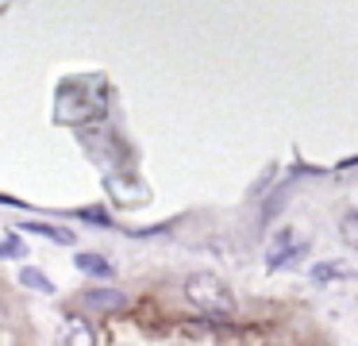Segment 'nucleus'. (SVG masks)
Instances as JSON below:
<instances>
[{"mask_svg":"<svg viewBox=\"0 0 358 346\" xmlns=\"http://www.w3.org/2000/svg\"><path fill=\"white\" fill-rule=\"evenodd\" d=\"M24 231L43 235V238H55V243H62V246H73V231H66V227H50V223H24Z\"/></svg>","mask_w":358,"mask_h":346,"instance_id":"obj_5","label":"nucleus"},{"mask_svg":"<svg viewBox=\"0 0 358 346\" xmlns=\"http://www.w3.org/2000/svg\"><path fill=\"white\" fill-rule=\"evenodd\" d=\"M81 304H85L89 312L112 315V312H124L127 308V296L120 289H89V292H81Z\"/></svg>","mask_w":358,"mask_h":346,"instance_id":"obj_2","label":"nucleus"},{"mask_svg":"<svg viewBox=\"0 0 358 346\" xmlns=\"http://www.w3.org/2000/svg\"><path fill=\"white\" fill-rule=\"evenodd\" d=\"M62 346H93V331H89V323H81V319H66Z\"/></svg>","mask_w":358,"mask_h":346,"instance_id":"obj_4","label":"nucleus"},{"mask_svg":"<svg viewBox=\"0 0 358 346\" xmlns=\"http://www.w3.org/2000/svg\"><path fill=\"white\" fill-rule=\"evenodd\" d=\"M312 277H316V281H327V277H343V269L331 261V266H316V269H312Z\"/></svg>","mask_w":358,"mask_h":346,"instance_id":"obj_9","label":"nucleus"},{"mask_svg":"<svg viewBox=\"0 0 358 346\" xmlns=\"http://www.w3.org/2000/svg\"><path fill=\"white\" fill-rule=\"evenodd\" d=\"M285 196H289V185H281V189L273 192L270 200H266V208H262V223L278 219V212H281V208H285Z\"/></svg>","mask_w":358,"mask_h":346,"instance_id":"obj_7","label":"nucleus"},{"mask_svg":"<svg viewBox=\"0 0 358 346\" xmlns=\"http://www.w3.org/2000/svg\"><path fill=\"white\" fill-rule=\"evenodd\" d=\"M78 269L81 273H89V277H116V266H112L104 254H93V250H85V254H78Z\"/></svg>","mask_w":358,"mask_h":346,"instance_id":"obj_3","label":"nucleus"},{"mask_svg":"<svg viewBox=\"0 0 358 346\" xmlns=\"http://www.w3.org/2000/svg\"><path fill=\"white\" fill-rule=\"evenodd\" d=\"M339 231H343V238H347L350 246H358V212H350V215H343V223H339Z\"/></svg>","mask_w":358,"mask_h":346,"instance_id":"obj_8","label":"nucleus"},{"mask_svg":"<svg viewBox=\"0 0 358 346\" xmlns=\"http://www.w3.org/2000/svg\"><path fill=\"white\" fill-rule=\"evenodd\" d=\"M185 296L193 308H201L208 319H231L235 315V292L220 281L216 273H193L185 277Z\"/></svg>","mask_w":358,"mask_h":346,"instance_id":"obj_1","label":"nucleus"},{"mask_svg":"<svg viewBox=\"0 0 358 346\" xmlns=\"http://www.w3.org/2000/svg\"><path fill=\"white\" fill-rule=\"evenodd\" d=\"M20 284H27V289H39V292H47V296H55V281H50V277H43L39 269H20Z\"/></svg>","mask_w":358,"mask_h":346,"instance_id":"obj_6","label":"nucleus"}]
</instances>
